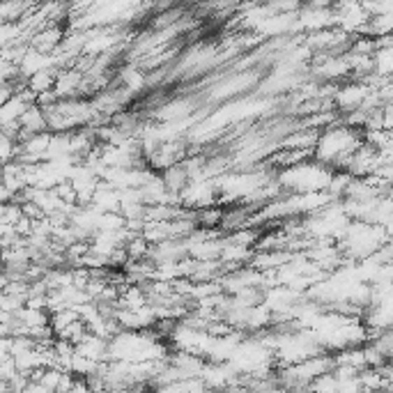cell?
<instances>
[{"label": "cell", "instance_id": "8fae6325", "mask_svg": "<svg viewBox=\"0 0 393 393\" xmlns=\"http://www.w3.org/2000/svg\"><path fill=\"white\" fill-rule=\"evenodd\" d=\"M223 216H226V212L221 210L219 205H214V207H207V210H200L198 212V228H205V230H216V226L221 228V223H223Z\"/></svg>", "mask_w": 393, "mask_h": 393}, {"label": "cell", "instance_id": "7c38bea8", "mask_svg": "<svg viewBox=\"0 0 393 393\" xmlns=\"http://www.w3.org/2000/svg\"><path fill=\"white\" fill-rule=\"evenodd\" d=\"M124 248H127V253H129V260H131V262L148 260V258H150V253H152V244H150L143 235L129 239Z\"/></svg>", "mask_w": 393, "mask_h": 393}, {"label": "cell", "instance_id": "d6986e66", "mask_svg": "<svg viewBox=\"0 0 393 393\" xmlns=\"http://www.w3.org/2000/svg\"><path fill=\"white\" fill-rule=\"evenodd\" d=\"M382 371H384V375H387V380H389V391L387 393H393V364H387Z\"/></svg>", "mask_w": 393, "mask_h": 393}, {"label": "cell", "instance_id": "7a4b0ae2", "mask_svg": "<svg viewBox=\"0 0 393 393\" xmlns=\"http://www.w3.org/2000/svg\"><path fill=\"white\" fill-rule=\"evenodd\" d=\"M368 94L371 90L364 85V83H357V81H348L341 85L338 94H336V108H338L341 115H348L352 110H359L364 106V101L368 99Z\"/></svg>", "mask_w": 393, "mask_h": 393}, {"label": "cell", "instance_id": "2e32d148", "mask_svg": "<svg viewBox=\"0 0 393 393\" xmlns=\"http://www.w3.org/2000/svg\"><path fill=\"white\" fill-rule=\"evenodd\" d=\"M62 375H65V371H60V368H46L42 382H39V384L55 393V391H58V387H60V382H62Z\"/></svg>", "mask_w": 393, "mask_h": 393}, {"label": "cell", "instance_id": "ffe728a7", "mask_svg": "<svg viewBox=\"0 0 393 393\" xmlns=\"http://www.w3.org/2000/svg\"><path fill=\"white\" fill-rule=\"evenodd\" d=\"M384 108H389V110H393V101H391V103H384Z\"/></svg>", "mask_w": 393, "mask_h": 393}, {"label": "cell", "instance_id": "277c9868", "mask_svg": "<svg viewBox=\"0 0 393 393\" xmlns=\"http://www.w3.org/2000/svg\"><path fill=\"white\" fill-rule=\"evenodd\" d=\"M76 352L94 364H108V341L99 338L94 334H87L85 338L76 345Z\"/></svg>", "mask_w": 393, "mask_h": 393}, {"label": "cell", "instance_id": "4fadbf2b", "mask_svg": "<svg viewBox=\"0 0 393 393\" xmlns=\"http://www.w3.org/2000/svg\"><path fill=\"white\" fill-rule=\"evenodd\" d=\"M377 51H380V46H377V39H373V37H359V35L352 37L350 53H355V55H377Z\"/></svg>", "mask_w": 393, "mask_h": 393}, {"label": "cell", "instance_id": "9c48e42d", "mask_svg": "<svg viewBox=\"0 0 393 393\" xmlns=\"http://www.w3.org/2000/svg\"><path fill=\"white\" fill-rule=\"evenodd\" d=\"M28 103L21 101L19 97H14L12 101H7L0 106V124H10V122H19V120L28 113Z\"/></svg>", "mask_w": 393, "mask_h": 393}, {"label": "cell", "instance_id": "e0dca14e", "mask_svg": "<svg viewBox=\"0 0 393 393\" xmlns=\"http://www.w3.org/2000/svg\"><path fill=\"white\" fill-rule=\"evenodd\" d=\"M21 212H23V216H26V219H30V221H42V219H46L44 210H42V207H39L37 203H23V205H21Z\"/></svg>", "mask_w": 393, "mask_h": 393}, {"label": "cell", "instance_id": "9a60e30c", "mask_svg": "<svg viewBox=\"0 0 393 393\" xmlns=\"http://www.w3.org/2000/svg\"><path fill=\"white\" fill-rule=\"evenodd\" d=\"M90 334V329H87V324L83 322V320H78V322H74L71 327H67L65 331H60L58 334V338L60 341H69V343H74V345H78L81 343L85 336Z\"/></svg>", "mask_w": 393, "mask_h": 393}, {"label": "cell", "instance_id": "52a82bcc", "mask_svg": "<svg viewBox=\"0 0 393 393\" xmlns=\"http://www.w3.org/2000/svg\"><path fill=\"white\" fill-rule=\"evenodd\" d=\"M21 127L26 129L28 134H46L49 131V120H46L44 108L39 106H30L28 113L21 117Z\"/></svg>", "mask_w": 393, "mask_h": 393}, {"label": "cell", "instance_id": "5b68a950", "mask_svg": "<svg viewBox=\"0 0 393 393\" xmlns=\"http://www.w3.org/2000/svg\"><path fill=\"white\" fill-rule=\"evenodd\" d=\"M191 113V101L189 99H173V101H166L162 108H159L157 117L162 120V122L171 124V122H182L184 115Z\"/></svg>", "mask_w": 393, "mask_h": 393}, {"label": "cell", "instance_id": "30bf717a", "mask_svg": "<svg viewBox=\"0 0 393 393\" xmlns=\"http://www.w3.org/2000/svg\"><path fill=\"white\" fill-rule=\"evenodd\" d=\"M78 320H81L78 308H62V310L51 313V327H53L55 336H58L60 331H65V329L71 327L74 322H78Z\"/></svg>", "mask_w": 393, "mask_h": 393}, {"label": "cell", "instance_id": "8992f818", "mask_svg": "<svg viewBox=\"0 0 393 393\" xmlns=\"http://www.w3.org/2000/svg\"><path fill=\"white\" fill-rule=\"evenodd\" d=\"M162 180L166 184V189L171 191V194H178L182 196L184 194V189L189 187L191 180H189V173L184 171V166L178 164V166H173V168H168L166 173H162Z\"/></svg>", "mask_w": 393, "mask_h": 393}, {"label": "cell", "instance_id": "3957f363", "mask_svg": "<svg viewBox=\"0 0 393 393\" xmlns=\"http://www.w3.org/2000/svg\"><path fill=\"white\" fill-rule=\"evenodd\" d=\"M83 78L85 74H81L78 69H60L58 83H55V94H58L60 99H76Z\"/></svg>", "mask_w": 393, "mask_h": 393}, {"label": "cell", "instance_id": "ac0fdd59", "mask_svg": "<svg viewBox=\"0 0 393 393\" xmlns=\"http://www.w3.org/2000/svg\"><path fill=\"white\" fill-rule=\"evenodd\" d=\"M384 131H393V110L384 108Z\"/></svg>", "mask_w": 393, "mask_h": 393}, {"label": "cell", "instance_id": "6da1fadb", "mask_svg": "<svg viewBox=\"0 0 393 393\" xmlns=\"http://www.w3.org/2000/svg\"><path fill=\"white\" fill-rule=\"evenodd\" d=\"M364 143V131L348 129L345 124L331 127V129L322 131V136H320V143L315 148V162L334 171L336 159L348 155V152H357Z\"/></svg>", "mask_w": 393, "mask_h": 393}, {"label": "cell", "instance_id": "ba28073f", "mask_svg": "<svg viewBox=\"0 0 393 393\" xmlns=\"http://www.w3.org/2000/svg\"><path fill=\"white\" fill-rule=\"evenodd\" d=\"M58 71L60 69H44V71H39V74L28 78V87L37 94V97H39V94H44V92L55 90V83H58Z\"/></svg>", "mask_w": 393, "mask_h": 393}, {"label": "cell", "instance_id": "5bb4252c", "mask_svg": "<svg viewBox=\"0 0 393 393\" xmlns=\"http://www.w3.org/2000/svg\"><path fill=\"white\" fill-rule=\"evenodd\" d=\"M308 393H338V377L334 373L317 377V380L308 387Z\"/></svg>", "mask_w": 393, "mask_h": 393}]
</instances>
